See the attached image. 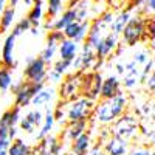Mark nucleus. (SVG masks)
<instances>
[{"mask_svg":"<svg viewBox=\"0 0 155 155\" xmlns=\"http://www.w3.org/2000/svg\"><path fill=\"white\" fill-rule=\"evenodd\" d=\"M127 109V96L124 92L116 93L112 98L107 99H99L98 104H95V112H93V118L99 124H112L120 115H123Z\"/></svg>","mask_w":155,"mask_h":155,"instance_id":"obj_1","label":"nucleus"},{"mask_svg":"<svg viewBox=\"0 0 155 155\" xmlns=\"http://www.w3.org/2000/svg\"><path fill=\"white\" fill-rule=\"evenodd\" d=\"M44 87L45 82H30V81H20L17 84L12 82L9 88L14 93V106H19L20 109L30 106L33 96Z\"/></svg>","mask_w":155,"mask_h":155,"instance_id":"obj_2","label":"nucleus"},{"mask_svg":"<svg viewBox=\"0 0 155 155\" xmlns=\"http://www.w3.org/2000/svg\"><path fill=\"white\" fill-rule=\"evenodd\" d=\"M144 22L146 16L138 14V16H130L126 27L123 28V42L129 47H134L140 42H144Z\"/></svg>","mask_w":155,"mask_h":155,"instance_id":"obj_3","label":"nucleus"},{"mask_svg":"<svg viewBox=\"0 0 155 155\" xmlns=\"http://www.w3.org/2000/svg\"><path fill=\"white\" fill-rule=\"evenodd\" d=\"M140 129V124H138V120L132 113H123L116 118L112 126H110V134L112 135H116V137H121L124 140H130L137 135Z\"/></svg>","mask_w":155,"mask_h":155,"instance_id":"obj_4","label":"nucleus"},{"mask_svg":"<svg viewBox=\"0 0 155 155\" xmlns=\"http://www.w3.org/2000/svg\"><path fill=\"white\" fill-rule=\"evenodd\" d=\"M95 112V101L88 99L85 96H79L78 99L71 101L68 110H67V118L68 121H88L93 118Z\"/></svg>","mask_w":155,"mask_h":155,"instance_id":"obj_5","label":"nucleus"},{"mask_svg":"<svg viewBox=\"0 0 155 155\" xmlns=\"http://www.w3.org/2000/svg\"><path fill=\"white\" fill-rule=\"evenodd\" d=\"M101 84H102V76L98 71H82L81 73V82H79L81 96L96 101L99 98Z\"/></svg>","mask_w":155,"mask_h":155,"instance_id":"obj_6","label":"nucleus"},{"mask_svg":"<svg viewBox=\"0 0 155 155\" xmlns=\"http://www.w3.org/2000/svg\"><path fill=\"white\" fill-rule=\"evenodd\" d=\"M81 73L82 71H74L73 74H68L65 79L61 81V87H59V98L61 99L71 102L81 96V92H79Z\"/></svg>","mask_w":155,"mask_h":155,"instance_id":"obj_7","label":"nucleus"},{"mask_svg":"<svg viewBox=\"0 0 155 155\" xmlns=\"http://www.w3.org/2000/svg\"><path fill=\"white\" fill-rule=\"evenodd\" d=\"M47 62L41 58H28L27 59V67L23 70V78L25 81L30 82H45L47 76Z\"/></svg>","mask_w":155,"mask_h":155,"instance_id":"obj_8","label":"nucleus"},{"mask_svg":"<svg viewBox=\"0 0 155 155\" xmlns=\"http://www.w3.org/2000/svg\"><path fill=\"white\" fill-rule=\"evenodd\" d=\"M118 44H120L118 34L113 33V31L107 33V34L99 41V44H98L96 48H95V56H96V59H107V56L116 50Z\"/></svg>","mask_w":155,"mask_h":155,"instance_id":"obj_9","label":"nucleus"},{"mask_svg":"<svg viewBox=\"0 0 155 155\" xmlns=\"http://www.w3.org/2000/svg\"><path fill=\"white\" fill-rule=\"evenodd\" d=\"M95 61H96L95 50L84 44L82 45V53L76 54V58L71 61V67H74V71H87L88 68L93 67Z\"/></svg>","mask_w":155,"mask_h":155,"instance_id":"obj_10","label":"nucleus"},{"mask_svg":"<svg viewBox=\"0 0 155 155\" xmlns=\"http://www.w3.org/2000/svg\"><path fill=\"white\" fill-rule=\"evenodd\" d=\"M102 149H104L106 155H126L129 149V141L110 134L107 140L102 143Z\"/></svg>","mask_w":155,"mask_h":155,"instance_id":"obj_11","label":"nucleus"},{"mask_svg":"<svg viewBox=\"0 0 155 155\" xmlns=\"http://www.w3.org/2000/svg\"><path fill=\"white\" fill-rule=\"evenodd\" d=\"M14 44H16V36H6L3 47H2V65L9 68V70H14L17 67V64L14 61Z\"/></svg>","mask_w":155,"mask_h":155,"instance_id":"obj_12","label":"nucleus"},{"mask_svg":"<svg viewBox=\"0 0 155 155\" xmlns=\"http://www.w3.org/2000/svg\"><path fill=\"white\" fill-rule=\"evenodd\" d=\"M88 130V121H68V124L65 126V129L62 130L61 134V141L65 140V141H71L74 138H78L81 134Z\"/></svg>","mask_w":155,"mask_h":155,"instance_id":"obj_13","label":"nucleus"},{"mask_svg":"<svg viewBox=\"0 0 155 155\" xmlns=\"http://www.w3.org/2000/svg\"><path fill=\"white\" fill-rule=\"evenodd\" d=\"M121 90V81L118 79V76H109L106 79H102L101 84V92H99V99H107L115 96Z\"/></svg>","mask_w":155,"mask_h":155,"instance_id":"obj_14","label":"nucleus"},{"mask_svg":"<svg viewBox=\"0 0 155 155\" xmlns=\"http://www.w3.org/2000/svg\"><path fill=\"white\" fill-rule=\"evenodd\" d=\"M90 147H92V137H90L88 132L81 134L78 138L71 141V152L74 155H87Z\"/></svg>","mask_w":155,"mask_h":155,"instance_id":"obj_15","label":"nucleus"},{"mask_svg":"<svg viewBox=\"0 0 155 155\" xmlns=\"http://www.w3.org/2000/svg\"><path fill=\"white\" fill-rule=\"evenodd\" d=\"M58 51L61 59H67V61H73L78 54V44L71 39H64V41L58 45Z\"/></svg>","mask_w":155,"mask_h":155,"instance_id":"obj_16","label":"nucleus"},{"mask_svg":"<svg viewBox=\"0 0 155 155\" xmlns=\"http://www.w3.org/2000/svg\"><path fill=\"white\" fill-rule=\"evenodd\" d=\"M42 17H44V0H34L27 14V19L30 20L31 27H39L42 22Z\"/></svg>","mask_w":155,"mask_h":155,"instance_id":"obj_17","label":"nucleus"},{"mask_svg":"<svg viewBox=\"0 0 155 155\" xmlns=\"http://www.w3.org/2000/svg\"><path fill=\"white\" fill-rule=\"evenodd\" d=\"M53 96H54V90L51 87H47V88L44 87L33 96L31 104L34 107H47V104H50V101L53 99Z\"/></svg>","mask_w":155,"mask_h":155,"instance_id":"obj_18","label":"nucleus"},{"mask_svg":"<svg viewBox=\"0 0 155 155\" xmlns=\"http://www.w3.org/2000/svg\"><path fill=\"white\" fill-rule=\"evenodd\" d=\"M16 16V8L14 6H5L3 11L0 12V34H3L5 31L9 30V27L14 22Z\"/></svg>","mask_w":155,"mask_h":155,"instance_id":"obj_19","label":"nucleus"},{"mask_svg":"<svg viewBox=\"0 0 155 155\" xmlns=\"http://www.w3.org/2000/svg\"><path fill=\"white\" fill-rule=\"evenodd\" d=\"M31 146H28L23 140L14 138L11 140V144L8 147V155H31Z\"/></svg>","mask_w":155,"mask_h":155,"instance_id":"obj_20","label":"nucleus"},{"mask_svg":"<svg viewBox=\"0 0 155 155\" xmlns=\"http://www.w3.org/2000/svg\"><path fill=\"white\" fill-rule=\"evenodd\" d=\"M73 20H76V8H67L61 17L53 20V30H64Z\"/></svg>","mask_w":155,"mask_h":155,"instance_id":"obj_21","label":"nucleus"},{"mask_svg":"<svg viewBox=\"0 0 155 155\" xmlns=\"http://www.w3.org/2000/svg\"><path fill=\"white\" fill-rule=\"evenodd\" d=\"M20 120V107L19 106H12L11 109L5 110L3 115L0 116V124H5L8 127L16 126Z\"/></svg>","mask_w":155,"mask_h":155,"instance_id":"obj_22","label":"nucleus"},{"mask_svg":"<svg viewBox=\"0 0 155 155\" xmlns=\"http://www.w3.org/2000/svg\"><path fill=\"white\" fill-rule=\"evenodd\" d=\"M129 19H130V12H129V11H123V12H120L118 16H115V17H113L112 23L109 25L110 31H113V33H116V34L120 36L121 31H123V28L126 27V23L129 22Z\"/></svg>","mask_w":155,"mask_h":155,"instance_id":"obj_23","label":"nucleus"},{"mask_svg":"<svg viewBox=\"0 0 155 155\" xmlns=\"http://www.w3.org/2000/svg\"><path fill=\"white\" fill-rule=\"evenodd\" d=\"M41 126L42 127H41V130H39V134H37V141L45 138L47 135H50L51 129H53V126H54V115H53V112H51L50 109H47L45 116H44V121H42Z\"/></svg>","mask_w":155,"mask_h":155,"instance_id":"obj_24","label":"nucleus"},{"mask_svg":"<svg viewBox=\"0 0 155 155\" xmlns=\"http://www.w3.org/2000/svg\"><path fill=\"white\" fill-rule=\"evenodd\" d=\"M12 82H14L12 81V71L2 65V68H0V90H2V92L9 90Z\"/></svg>","mask_w":155,"mask_h":155,"instance_id":"obj_25","label":"nucleus"},{"mask_svg":"<svg viewBox=\"0 0 155 155\" xmlns=\"http://www.w3.org/2000/svg\"><path fill=\"white\" fill-rule=\"evenodd\" d=\"M155 41V14L147 16L144 22V42Z\"/></svg>","mask_w":155,"mask_h":155,"instance_id":"obj_26","label":"nucleus"},{"mask_svg":"<svg viewBox=\"0 0 155 155\" xmlns=\"http://www.w3.org/2000/svg\"><path fill=\"white\" fill-rule=\"evenodd\" d=\"M45 140H47V147H48L50 153L51 155H59L61 150H62V146H64L62 141L58 137H53V135H50V137L47 135Z\"/></svg>","mask_w":155,"mask_h":155,"instance_id":"obj_27","label":"nucleus"},{"mask_svg":"<svg viewBox=\"0 0 155 155\" xmlns=\"http://www.w3.org/2000/svg\"><path fill=\"white\" fill-rule=\"evenodd\" d=\"M64 0H47V16L48 19H54L62 11Z\"/></svg>","mask_w":155,"mask_h":155,"instance_id":"obj_28","label":"nucleus"},{"mask_svg":"<svg viewBox=\"0 0 155 155\" xmlns=\"http://www.w3.org/2000/svg\"><path fill=\"white\" fill-rule=\"evenodd\" d=\"M64 39H65V34H64L62 30H50L47 34V45H59Z\"/></svg>","mask_w":155,"mask_h":155,"instance_id":"obj_29","label":"nucleus"},{"mask_svg":"<svg viewBox=\"0 0 155 155\" xmlns=\"http://www.w3.org/2000/svg\"><path fill=\"white\" fill-rule=\"evenodd\" d=\"M30 28H31V23H30V20L27 19V17H23V19H20L14 27H12V36H20V34H23L25 31H30Z\"/></svg>","mask_w":155,"mask_h":155,"instance_id":"obj_30","label":"nucleus"},{"mask_svg":"<svg viewBox=\"0 0 155 155\" xmlns=\"http://www.w3.org/2000/svg\"><path fill=\"white\" fill-rule=\"evenodd\" d=\"M88 28H90V22H88L87 19H85V20H82V22L79 23V30H78L76 36L71 39V41H74L76 44L84 42V39H85V36H87V33H88Z\"/></svg>","mask_w":155,"mask_h":155,"instance_id":"obj_31","label":"nucleus"},{"mask_svg":"<svg viewBox=\"0 0 155 155\" xmlns=\"http://www.w3.org/2000/svg\"><path fill=\"white\" fill-rule=\"evenodd\" d=\"M56 51H58V47L56 45H47L44 50H42V53H41V58L47 62V65L50 62H53L54 59V54H56Z\"/></svg>","mask_w":155,"mask_h":155,"instance_id":"obj_32","label":"nucleus"},{"mask_svg":"<svg viewBox=\"0 0 155 155\" xmlns=\"http://www.w3.org/2000/svg\"><path fill=\"white\" fill-rule=\"evenodd\" d=\"M31 155H51L48 147H47V140L45 138L39 140V143L31 149Z\"/></svg>","mask_w":155,"mask_h":155,"instance_id":"obj_33","label":"nucleus"},{"mask_svg":"<svg viewBox=\"0 0 155 155\" xmlns=\"http://www.w3.org/2000/svg\"><path fill=\"white\" fill-rule=\"evenodd\" d=\"M25 116H27V118L34 124V127H39V126H41L42 124V121H44V113L41 112V110H31V112H28L27 115H25Z\"/></svg>","mask_w":155,"mask_h":155,"instance_id":"obj_34","label":"nucleus"},{"mask_svg":"<svg viewBox=\"0 0 155 155\" xmlns=\"http://www.w3.org/2000/svg\"><path fill=\"white\" fill-rule=\"evenodd\" d=\"M138 82H140V74H124V79H123L124 88L130 90V88L137 87Z\"/></svg>","mask_w":155,"mask_h":155,"instance_id":"obj_35","label":"nucleus"},{"mask_svg":"<svg viewBox=\"0 0 155 155\" xmlns=\"http://www.w3.org/2000/svg\"><path fill=\"white\" fill-rule=\"evenodd\" d=\"M51 68H54L56 71H59L61 74H65L68 68H71V61H67V59H59L53 64V67Z\"/></svg>","mask_w":155,"mask_h":155,"instance_id":"obj_36","label":"nucleus"},{"mask_svg":"<svg viewBox=\"0 0 155 155\" xmlns=\"http://www.w3.org/2000/svg\"><path fill=\"white\" fill-rule=\"evenodd\" d=\"M149 59H150V53H149V51L147 50H140L138 53L134 54V59L132 61L137 64V65H144Z\"/></svg>","mask_w":155,"mask_h":155,"instance_id":"obj_37","label":"nucleus"},{"mask_svg":"<svg viewBox=\"0 0 155 155\" xmlns=\"http://www.w3.org/2000/svg\"><path fill=\"white\" fill-rule=\"evenodd\" d=\"M79 23H81V22H78V20H73V22H70V23L67 25V27L62 30L67 39H73V37L76 36L78 30H79Z\"/></svg>","mask_w":155,"mask_h":155,"instance_id":"obj_38","label":"nucleus"},{"mask_svg":"<svg viewBox=\"0 0 155 155\" xmlns=\"http://www.w3.org/2000/svg\"><path fill=\"white\" fill-rule=\"evenodd\" d=\"M62 78H64V74H61V73L56 71L54 68H50V70H47L45 81H48V82H51V84H59V82L62 81Z\"/></svg>","mask_w":155,"mask_h":155,"instance_id":"obj_39","label":"nucleus"},{"mask_svg":"<svg viewBox=\"0 0 155 155\" xmlns=\"http://www.w3.org/2000/svg\"><path fill=\"white\" fill-rule=\"evenodd\" d=\"M19 124H20V129H22V130H23V132H27V134H31L34 129H36L34 124L27 118V116H25V118H20V120H19Z\"/></svg>","mask_w":155,"mask_h":155,"instance_id":"obj_40","label":"nucleus"},{"mask_svg":"<svg viewBox=\"0 0 155 155\" xmlns=\"http://www.w3.org/2000/svg\"><path fill=\"white\" fill-rule=\"evenodd\" d=\"M53 115H54V121H61V123L67 118V112H64V107H61V102L56 106Z\"/></svg>","mask_w":155,"mask_h":155,"instance_id":"obj_41","label":"nucleus"},{"mask_svg":"<svg viewBox=\"0 0 155 155\" xmlns=\"http://www.w3.org/2000/svg\"><path fill=\"white\" fill-rule=\"evenodd\" d=\"M87 155H106V152H104V149H102L101 143H96L95 146H92L88 149Z\"/></svg>","mask_w":155,"mask_h":155,"instance_id":"obj_42","label":"nucleus"},{"mask_svg":"<svg viewBox=\"0 0 155 155\" xmlns=\"http://www.w3.org/2000/svg\"><path fill=\"white\" fill-rule=\"evenodd\" d=\"M146 84H147V88L155 95V70H152V73L146 78Z\"/></svg>","mask_w":155,"mask_h":155,"instance_id":"obj_43","label":"nucleus"},{"mask_svg":"<svg viewBox=\"0 0 155 155\" xmlns=\"http://www.w3.org/2000/svg\"><path fill=\"white\" fill-rule=\"evenodd\" d=\"M11 144V140L0 138V155H8V147Z\"/></svg>","mask_w":155,"mask_h":155,"instance_id":"obj_44","label":"nucleus"},{"mask_svg":"<svg viewBox=\"0 0 155 155\" xmlns=\"http://www.w3.org/2000/svg\"><path fill=\"white\" fill-rule=\"evenodd\" d=\"M127 155H150V150L147 147H134Z\"/></svg>","mask_w":155,"mask_h":155,"instance_id":"obj_45","label":"nucleus"},{"mask_svg":"<svg viewBox=\"0 0 155 155\" xmlns=\"http://www.w3.org/2000/svg\"><path fill=\"white\" fill-rule=\"evenodd\" d=\"M144 9L147 14H155V0H144Z\"/></svg>","mask_w":155,"mask_h":155,"instance_id":"obj_46","label":"nucleus"},{"mask_svg":"<svg viewBox=\"0 0 155 155\" xmlns=\"http://www.w3.org/2000/svg\"><path fill=\"white\" fill-rule=\"evenodd\" d=\"M99 17H101V19H102V20H104V22H106V23H107V25H110V23H112V20H113V17H115V16H113V14H112V11H106V12H102V14H101V16H99Z\"/></svg>","mask_w":155,"mask_h":155,"instance_id":"obj_47","label":"nucleus"},{"mask_svg":"<svg viewBox=\"0 0 155 155\" xmlns=\"http://www.w3.org/2000/svg\"><path fill=\"white\" fill-rule=\"evenodd\" d=\"M8 132H9V127L5 124H0V138H8Z\"/></svg>","mask_w":155,"mask_h":155,"instance_id":"obj_48","label":"nucleus"},{"mask_svg":"<svg viewBox=\"0 0 155 155\" xmlns=\"http://www.w3.org/2000/svg\"><path fill=\"white\" fill-rule=\"evenodd\" d=\"M17 137V129H16V126H11L9 127V132H8V138L9 140H14Z\"/></svg>","mask_w":155,"mask_h":155,"instance_id":"obj_49","label":"nucleus"},{"mask_svg":"<svg viewBox=\"0 0 155 155\" xmlns=\"http://www.w3.org/2000/svg\"><path fill=\"white\" fill-rule=\"evenodd\" d=\"M53 20H54V19H48V20L44 23V28H45L47 31H48V30H53Z\"/></svg>","mask_w":155,"mask_h":155,"instance_id":"obj_50","label":"nucleus"},{"mask_svg":"<svg viewBox=\"0 0 155 155\" xmlns=\"http://www.w3.org/2000/svg\"><path fill=\"white\" fill-rule=\"evenodd\" d=\"M82 2V0H68V5H67V8H76L78 5H79Z\"/></svg>","mask_w":155,"mask_h":155,"instance_id":"obj_51","label":"nucleus"},{"mask_svg":"<svg viewBox=\"0 0 155 155\" xmlns=\"http://www.w3.org/2000/svg\"><path fill=\"white\" fill-rule=\"evenodd\" d=\"M19 2H20V0H8V3H9V6H14V8L17 6V3H19Z\"/></svg>","mask_w":155,"mask_h":155,"instance_id":"obj_52","label":"nucleus"},{"mask_svg":"<svg viewBox=\"0 0 155 155\" xmlns=\"http://www.w3.org/2000/svg\"><path fill=\"white\" fill-rule=\"evenodd\" d=\"M5 5H6V0H0V12L3 11V8H5Z\"/></svg>","mask_w":155,"mask_h":155,"instance_id":"obj_53","label":"nucleus"},{"mask_svg":"<svg viewBox=\"0 0 155 155\" xmlns=\"http://www.w3.org/2000/svg\"><path fill=\"white\" fill-rule=\"evenodd\" d=\"M33 2H34V0H23V3L27 5V6H31V5H33Z\"/></svg>","mask_w":155,"mask_h":155,"instance_id":"obj_54","label":"nucleus"},{"mask_svg":"<svg viewBox=\"0 0 155 155\" xmlns=\"http://www.w3.org/2000/svg\"><path fill=\"white\" fill-rule=\"evenodd\" d=\"M93 2H96V3H99V2H104V0H93Z\"/></svg>","mask_w":155,"mask_h":155,"instance_id":"obj_55","label":"nucleus"},{"mask_svg":"<svg viewBox=\"0 0 155 155\" xmlns=\"http://www.w3.org/2000/svg\"><path fill=\"white\" fill-rule=\"evenodd\" d=\"M65 155H74V153H73V152H70V153H65Z\"/></svg>","mask_w":155,"mask_h":155,"instance_id":"obj_56","label":"nucleus"},{"mask_svg":"<svg viewBox=\"0 0 155 155\" xmlns=\"http://www.w3.org/2000/svg\"><path fill=\"white\" fill-rule=\"evenodd\" d=\"M150 155H155V150H153V152H150Z\"/></svg>","mask_w":155,"mask_h":155,"instance_id":"obj_57","label":"nucleus"}]
</instances>
